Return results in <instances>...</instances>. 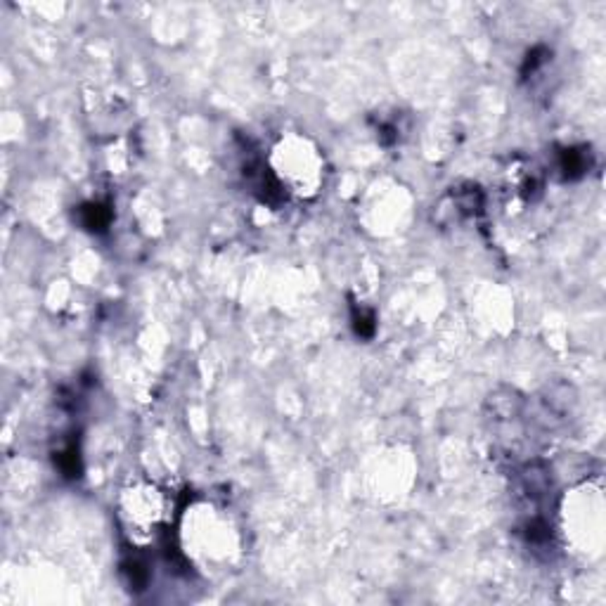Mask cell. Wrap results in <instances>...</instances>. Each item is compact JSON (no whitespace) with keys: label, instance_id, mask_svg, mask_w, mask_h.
Returning <instances> with one entry per match:
<instances>
[{"label":"cell","instance_id":"cell-1","mask_svg":"<svg viewBox=\"0 0 606 606\" xmlns=\"http://www.w3.org/2000/svg\"><path fill=\"white\" fill-rule=\"evenodd\" d=\"M81 223L88 227V230H104L109 223V211L102 204H88L83 207V216Z\"/></svg>","mask_w":606,"mask_h":606},{"label":"cell","instance_id":"cell-2","mask_svg":"<svg viewBox=\"0 0 606 606\" xmlns=\"http://www.w3.org/2000/svg\"><path fill=\"white\" fill-rule=\"evenodd\" d=\"M561 171H564L566 178H578L583 173V171L587 169V161H585V154L578 152V149H566L564 154H561Z\"/></svg>","mask_w":606,"mask_h":606},{"label":"cell","instance_id":"cell-3","mask_svg":"<svg viewBox=\"0 0 606 606\" xmlns=\"http://www.w3.org/2000/svg\"><path fill=\"white\" fill-rule=\"evenodd\" d=\"M353 327L355 332H358L360 337H372L375 334V313H370V310L365 308H353Z\"/></svg>","mask_w":606,"mask_h":606}]
</instances>
